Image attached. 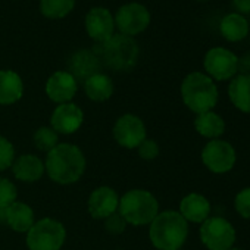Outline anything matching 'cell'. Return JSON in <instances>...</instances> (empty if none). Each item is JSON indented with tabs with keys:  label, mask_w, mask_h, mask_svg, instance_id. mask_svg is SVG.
I'll use <instances>...</instances> for the list:
<instances>
[{
	"label": "cell",
	"mask_w": 250,
	"mask_h": 250,
	"mask_svg": "<svg viewBox=\"0 0 250 250\" xmlns=\"http://www.w3.org/2000/svg\"><path fill=\"white\" fill-rule=\"evenodd\" d=\"M44 169L55 183L66 186L78 181L85 171V156L80 147L61 143L47 153Z\"/></svg>",
	"instance_id": "obj_1"
},
{
	"label": "cell",
	"mask_w": 250,
	"mask_h": 250,
	"mask_svg": "<svg viewBox=\"0 0 250 250\" xmlns=\"http://www.w3.org/2000/svg\"><path fill=\"white\" fill-rule=\"evenodd\" d=\"M149 237L158 250H178L188 237V222L177 210H164L150 222Z\"/></svg>",
	"instance_id": "obj_2"
},
{
	"label": "cell",
	"mask_w": 250,
	"mask_h": 250,
	"mask_svg": "<svg viewBox=\"0 0 250 250\" xmlns=\"http://www.w3.org/2000/svg\"><path fill=\"white\" fill-rule=\"evenodd\" d=\"M184 104L196 115L212 110L219 99L215 81L205 72H190L181 83Z\"/></svg>",
	"instance_id": "obj_3"
},
{
	"label": "cell",
	"mask_w": 250,
	"mask_h": 250,
	"mask_svg": "<svg viewBox=\"0 0 250 250\" xmlns=\"http://www.w3.org/2000/svg\"><path fill=\"white\" fill-rule=\"evenodd\" d=\"M102 65L113 71H130L139 59V46L128 36H112L107 42L99 43L93 50Z\"/></svg>",
	"instance_id": "obj_4"
},
{
	"label": "cell",
	"mask_w": 250,
	"mask_h": 250,
	"mask_svg": "<svg viewBox=\"0 0 250 250\" xmlns=\"http://www.w3.org/2000/svg\"><path fill=\"white\" fill-rule=\"evenodd\" d=\"M118 213L131 225H147L159 213L156 197L147 190H130L119 199Z\"/></svg>",
	"instance_id": "obj_5"
},
{
	"label": "cell",
	"mask_w": 250,
	"mask_h": 250,
	"mask_svg": "<svg viewBox=\"0 0 250 250\" xmlns=\"http://www.w3.org/2000/svg\"><path fill=\"white\" fill-rule=\"evenodd\" d=\"M66 238V229L62 222L43 218L28 229L27 246L30 250H61Z\"/></svg>",
	"instance_id": "obj_6"
},
{
	"label": "cell",
	"mask_w": 250,
	"mask_h": 250,
	"mask_svg": "<svg viewBox=\"0 0 250 250\" xmlns=\"http://www.w3.org/2000/svg\"><path fill=\"white\" fill-rule=\"evenodd\" d=\"M200 240L208 250H228L235 243L234 225L222 216H209L199 229Z\"/></svg>",
	"instance_id": "obj_7"
},
{
	"label": "cell",
	"mask_w": 250,
	"mask_h": 250,
	"mask_svg": "<svg viewBox=\"0 0 250 250\" xmlns=\"http://www.w3.org/2000/svg\"><path fill=\"white\" fill-rule=\"evenodd\" d=\"M203 68L213 81H229L238 74V56L227 47H212L203 58Z\"/></svg>",
	"instance_id": "obj_8"
},
{
	"label": "cell",
	"mask_w": 250,
	"mask_h": 250,
	"mask_svg": "<svg viewBox=\"0 0 250 250\" xmlns=\"http://www.w3.org/2000/svg\"><path fill=\"white\" fill-rule=\"evenodd\" d=\"M200 158L203 165L213 174H227L237 162L235 149L231 146V143L221 139L209 140L205 145Z\"/></svg>",
	"instance_id": "obj_9"
},
{
	"label": "cell",
	"mask_w": 250,
	"mask_h": 250,
	"mask_svg": "<svg viewBox=\"0 0 250 250\" xmlns=\"http://www.w3.org/2000/svg\"><path fill=\"white\" fill-rule=\"evenodd\" d=\"M113 21L122 36L133 37L143 33L149 27L150 14L146 6L140 3H127L118 9Z\"/></svg>",
	"instance_id": "obj_10"
},
{
	"label": "cell",
	"mask_w": 250,
	"mask_h": 250,
	"mask_svg": "<svg viewBox=\"0 0 250 250\" xmlns=\"http://www.w3.org/2000/svg\"><path fill=\"white\" fill-rule=\"evenodd\" d=\"M113 137L116 143L125 149H137L146 139V125L137 115L125 113L119 116L113 125Z\"/></svg>",
	"instance_id": "obj_11"
},
{
	"label": "cell",
	"mask_w": 250,
	"mask_h": 250,
	"mask_svg": "<svg viewBox=\"0 0 250 250\" xmlns=\"http://www.w3.org/2000/svg\"><path fill=\"white\" fill-rule=\"evenodd\" d=\"M84 122V113L75 103L59 104L50 118V127L59 134H74L81 128Z\"/></svg>",
	"instance_id": "obj_12"
},
{
	"label": "cell",
	"mask_w": 250,
	"mask_h": 250,
	"mask_svg": "<svg viewBox=\"0 0 250 250\" xmlns=\"http://www.w3.org/2000/svg\"><path fill=\"white\" fill-rule=\"evenodd\" d=\"M78 83L68 71H56L46 81V94L55 103H69L77 94Z\"/></svg>",
	"instance_id": "obj_13"
},
{
	"label": "cell",
	"mask_w": 250,
	"mask_h": 250,
	"mask_svg": "<svg viewBox=\"0 0 250 250\" xmlns=\"http://www.w3.org/2000/svg\"><path fill=\"white\" fill-rule=\"evenodd\" d=\"M115 21L110 12L104 8H93L85 15L87 34L99 44L107 42L113 36Z\"/></svg>",
	"instance_id": "obj_14"
},
{
	"label": "cell",
	"mask_w": 250,
	"mask_h": 250,
	"mask_svg": "<svg viewBox=\"0 0 250 250\" xmlns=\"http://www.w3.org/2000/svg\"><path fill=\"white\" fill-rule=\"evenodd\" d=\"M0 224H6L17 232H28L34 225V212L28 205L14 202L6 208H0Z\"/></svg>",
	"instance_id": "obj_15"
},
{
	"label": "cell",
	"mask_w": 250,
	"mask_h": 250,
	"mask_svg": "<svg viewBox=\"0 0 250 250\" xmlns=\"http://www.w3.org/2000/svg\"><path fill=\"white\" fill-rule=\"evenodd\" d=\"M119 197L116 191L107 186L96 188L88 197V212L96 219H106L118 212Z\"/></svg>",
	"instance_id": "obj_16"
},
{
	"label": "cell",
	"mask_w": 250,
	"mask_h": 250,
	"mask_svg": "<svg viewBox=\"0 0 250 250\" xmlns=\"http://www.w3.org/2000/svg\"><path fill=\"white\" fill-rule=\"evenodd\" d=\"M210 202L208 197L199 193H190L183 197L180 202V215L187 221V222H194V224H202L210 216Z\"/></svg>",
	"instance_id": "obj_17"
},
{
	"label": "cell",
	"mask_w": 250,
	"mask_h": 250,
	"mask_svg": "<svg viewBox=\"0 0 250 250\" xmlns=\"http://www.w3.org/2000/svg\"><path fill=\"white\" fill-rule=\"evenodd\" d=\"M102 68V63L99 58L91 50H80L75 55H72L69 61V74L75 80L85 81L94 74H99V69Z\"/></svg>",
	"instance_id": "obj_18"
},
{
	"label": "cell",
	"mask_w": 250,
	"mask_h": 250,
	"mask_svg": "<svg viewBox=\"0 0 250 250\" xmlns=\"http://www.w3.org/2000/svg\"><path fill=\"white\" fill-rule=\"evenodd\" d=\"M249 21L244 18V15L237 12L227 14L225 17H222L219 22V33L229 43H238L244 40L249 36Z\"/></svg>",
	"instance_id": "obj_19"
},
{
	"label": "cell",
	"mask_w": 250,
	"mask_h": 250,
	"mask_svg": "<svg viewBox=\"0 0 250 250\" xmlns=\"http://www.w3.org/2000/svg\"><path fill=\"white\" fill-rule=\"evenodd\" d=\"M12 172L17 180L25 183L39 181L44 174V164L34 155H22L12 164Z\"/></svg>",
	"instance_id": "obj_20"
},
{
	"label": "cell",
	"mask_w": 250,
	"mask_h": 250,
	"mask_svg": "<svg viewBox=\"0 0 250 250\" xmlns=\"http://www.w3.org/2000/svg\"><path fill=\"white\" fill-rule=\"evenodd\" d=\"M228 99L237 110L250 113V75L237 74L229 80Z\"/></svg>",
	"instance_id": "obj_21"
},
{
	"label": "cell",
	"mask_w": 250,
	"mask_h": 250,
	"mask_svg": "<svg viewBox=\"0 0 250 250\" xmlns=\"http://www.w3.org/2000/svg\"><path fill=\"white\" fill-rule=\"evenodd\" d=\"M24 94V84L21 77L11 71H0V104H14Z\"/></svg>",
	"instance_id": "obj_22"
},
{
	"label": "cell",
	"mask_w": 250,
	"mask_h": 250,
	"mask_svg": "<svg viewBox=\"0 0 250 250\" xmlns=\"http://www.w3.org/2000/svg\"><path fill=\"white\" fill-rule=\"evenodd\" d=\"M194 128L202 137L209 140H216L225 133V121L219 113L213 110L203 112L196 116Z\"/></svg>",
	"instance_id": "obj_23"
},
{
	"label": "cell",
	"mask_w": 250,
	"mask_h": 250,
	"mask_svg": "<svg viewBox=\"0 0 250 250\" xmlns=\"http://www.w3.org/2000/svg\"><path fill=\"white\" fill-rule=\"evenodd\" d=\"M84 90L88 99L94 102H104L113 94V83L104 74H94L84 81Z\"/></svg>",
	"instance_id": "obj_24"
},
{
	"label": "cell",
	"mask_w": 250,
	"mask_h": 250,
	"mask_svg": "<svg viewBox=\"0 0 250 250\" xmlns=\"http://www.w3.org/2000/svg\"><path fill=\"white\" fill-rule=\"evenodd\" d=\"M75 0H40V11L49 20H62L72 12Z\"/></svg>",
	"instance_id": "obj_25"
},
{
	"label": "cell",
	"mask_w": 250,
	"mask_h": 250,
	"mask_svg": "<svg viewBox=\"0 0 250 250\" xmlns=\"http://www.w3.org/2000/svg\"><path fill=\"white\" fill-rule=\"evenodd\" d=\"M33 140H34V146L39 150L47 152V153L59 145L58 143V133L52 127H40L34 133Z\"/></svg>",
	"instance_id": "obj_26"
},
{
	"label": "cell",
	"mask_w": 250,
	"mask_h": 250,
	"mask_svg": "<svg viewBox=\"0 0 250 250\" xmlns=\"http://www.w3.org/2000/svg\"><path fill=\"white\" fill-rule=\"evenodd\" d=\"M234 209L241 218L250 219V187H244L235 194Z\"/></svg>",
	"instance_id": "obj_27"
},
{
	"label": "cell",
	"mask_w": 250,
	"mask_h": 250,
	"mask_svg": "<svg viewBox=\"0 0 250 250\" xmlns=\"http://www.w3.org/2000/svg\"><path fill=\"white\" fill-rule=\"evenodd\" d=\"M14 161H15V149L12 143L3 136H0V172L12 167Z\"/></svg>",
	"instance_id": "obj_28"
},
{
	"label": "cell",
	"mask_w": 250,
	"mask_h": 250,
	"mask_svg": "<svg viewBox=\"0 0 250 250\" xmlns=\"http://www.w3.org/2000/svg\"><path fill=\"white\" fill-rule=\"evenodd\" d=\"M17 187L12 181L0 177V208H6L11 203L17 202Z\"/></svg>",
	"instance_id": "obj_29"
},
{
	"label": "cell",
	"mask_w": 250,
	"mask_h": 250,
	"mask_svg": "<svg viewBox=\"0 0 250 250\" xmlns=\"http://www.w3.org/2000/svg\"><path fill=\"white\" fill-rule=\"evenodd\" d=\"M137 150H139V156L145 161H152L159 156V145L150 139H145L139 145Z\"/></svg>",
	"instance_id": "obj_30"
},
{
	"label": "cell",
	"mask_w": 250,
	"mask_h": 250,
	"mask_svg": "<svg viewBox=\"0 0 250 250\" xmlns=\"http://www.w3.org/2000/svg\"><path fill=\"white\" fill-rule=\"evenodd\" d=\"M125 227H127V221H125L118 212L112 213L110 216H107L104 219V229L112 235H118V234L124 232Z\"/></svg>",
	"instance_id": "obj_31"
},
{
	"label": "cell",
	"mask_w": 250,
	"mask_h": 250,
	"mask_svg": "<svg viewBox=\"0 0 250 250\" xmlns=\"http://www.w3.org/2000/svg\"><path fill=\"white\" fill-rule=\"evenodd\" d=\"M238 74L250 75V52L238 58Z\"/></svg>",
	"instance_id": "obj_32"
},
{
	"label": "cell",
	"mask_w": 250,
	"mask_h": 250,
	"mask_svg": "<svg viewBox=\"0 0 250 250\" xmlns=\"http://www.w3.org/2000/svg\"><path fill=\"white\" fill-rule=\"evenodd\" d=\"M232 6L235 8L237 14L241 15L250 14V0H232Z\"/></svg>",
	"instance_id": "obj_33"
},
{
	"label": "cell",
	"mask_w": 250,
	"mask_h": 250,
	"mask_svg": "<svg viewBox=\"0 0 250 250\" xmlns=\"http://www.w3.org/2000/svg\"><path fill=\"white\" fill-rule=\"evenodd\" d=\"M228 250H241V249H237V247H231V249H228Z\"/></svg>",
	"instance_id": "obj_34"
},
{
	"label": "cell",
	"mask_w": 250,
	"mask_h": 250,
	"mask_svg": "<svg viewBox=\"0 0 250 250\" xmlns=\"http://www.w3.org/2000/svg\"><path fill=\"white\" fill-rule=\"evenodd\" d=\"M197 2H208V0H197Z\"/></svg>",
	"instance_id": "obj_35"
}]
</instances>
